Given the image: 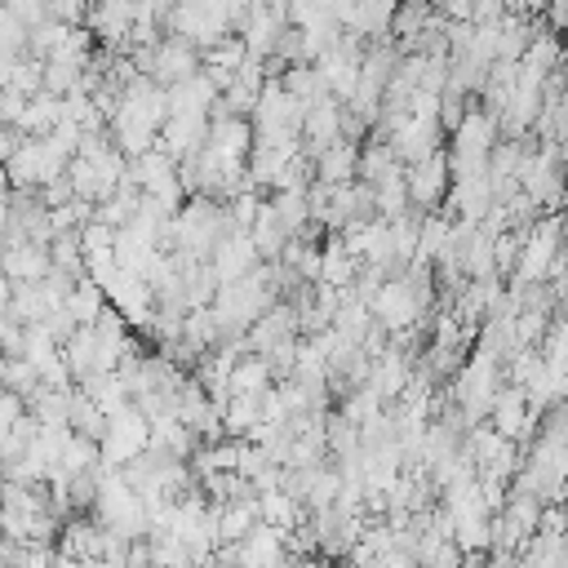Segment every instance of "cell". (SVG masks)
I'll list each match as a JSON object with an SVG mask.
<instances>
[{
    "mask_svg": "<svg viewBox=\"0 0 568 568\" xmlns=\"http://www.w3.org/2000/svg\"><path fill=\"white\" fill-rule=\"evenodd\" d=\"M93 524H102V528L115 532L120 541H142V537H146V510H142V501H138V493L120 479V470H102V466H98Z\"/></svg>",
    "mask_w": 568,
    "mask_h": 568,
    "instance_id": "6da1fadb",
    "label": "cell"
},
{
    "mask_svg": "<svg viewBox=\"0 0 568 568\" xmlns=\"http://www.w3.org/2000/svg\"><path fill=\"white\" fill-rule=\"evenodd\" d=\"M564 253V222L559 213H541L528 231H524V244H519V262L510 271V284L515 288H532V284H546L555 275V262Z\"/></svg>",
    "mask_w": 568,
    "mask_h": 568,
    "instance_id": "7a4b0ae2",
    "label": "cell"
},
{
    "mask_svg": "<svg viewBox=\"0 0 568 568\" xmlns=\"http://www.w3.org/2000/svg\"><path fill=\"white\" fill-rule=\"evenodd\" d=\"M231 22H235V4H213V0H204V4H178V9L164 13L160 36H178V40H186V44H195L204 53L217 40L235 36Z\"/></svg>",
    "mask_w": 568,
    "mask_h": 568,
    "instance_id": "3957f363",
    "label": "cell"
},
{
    "mask_svg": "<svg viewBox=\"0 0 568 568\" xmlns=\"http://www.w3.org/2000/svg\"><path fill=\"white\" fill-rule=\"evenodd\" d=\"M146 444H151V422L133 404H124L120 413L106 417V435L98 444V462H102V470H120L133 457H142Z\"/></svg>",
    "mask_w": 568,
    "mask_h": 568,
    "instance_id": "277c9868",
    "label": "cell"
},
{
    "mask_svg": "<svg viewBox=\"0 0 568 568\" xmlns=\"http://www.w3.org/2000/svg\"><path fill=\"white\" fill-rule=\"evenodd\" d=\"M448 186H453V178H448V155H444V151H435V155H426V160H417V164H408V169H404L408 209H413V213H422V217L444 209Z\"/></svg>",
    "mask_w": 568,
    "mask_h": 568,
    "instance_id": "5b68a950",
    "label": "cell"
},
{
    "mask_svg": "<svg viewBox=\"0 0 568 568\" xmlns=\"http://www.w3.org/2000/svg\"><path fill=\"white\" fill-rule=\"evenodd\" d=\"M102 293H106V306H111L124 324H133V328H151V324H155V293H151V284H146L142 275L115 271V280H111Z\"/></svg>",
    "mask_w": 568,
    "mask_h": 568,
    "instance_id": "8992f818",
    "label": "cell"
},
{
    "mask_svg": "<svg viewBox=\"0 0 568 568\" xmlns=\"http://www.w3.org/2000/svg\"><path fill=\"white\" fill-rule=\"evenodd\" d=\"M209 275H213V284L222 288V284H235V280H244V275H253L257 266H262V257H257V248H253V240L248 235H240V231H231V235H222L217 244H213V253H209Z\"/></svg>",
    "mask_w": 568,
    "mask_h": 568,
    "instance_id": "52a82bcc",
    "label": "cell"
},
{
    "mask_svg": "<svg viewBox=\"0 0 568 568\" xmlns=\"http://www.w3.org/2000/svg\"><path fill=\"white\" fill-rule=\"evenodd\" d=\"M333 142H342V102L315 98L302 115V155L315 164V155L328 151Z\"/></svg>",
    "mask_w": 568,
    "mask_h": 568,
    "instance_id": "ba28073f",
    "label": "cell"
},
{
    "mask_svg": "<svg viewBox=\"0 0 568 568\" xmlns=\"http://www.w3.org/2000/svg\"><path fill=\"white\" fill-rule=\"evenodd\" d=\"M204 142H209V115H169L164 129H160V138H155V146L173 164H182L186 155H195Z\"/></svg>",
    "mask_w": 568,
    "mask_h": 568,
    "instance_id": "9c48e42d",
    "label": "cell"
},
{
    "mask_svg": "<svg viewBox=\"0 0 568 568\" xmlns=\"http://www.w3.org/2000/svg\"><path fill=\"white\" fill-rule=\"evenodd\" d=\"M0 271L9 275V284H40L49 275V244H4Z\"/></svg>",
    "mask_w": 568,
    "mask_h": 568,
    "instance_id": "30bf717a",
    "label": "cell"
},
{
    "mask_svg": "<svg viewBox=\"0 0 568 568\" xmlns=\"http://www.w3.org/2000/svg\"><path fill=\"white\" fill-rule=\"evenodd\" d=\"M355 280H359V262L351 257V248L337 235H324V244H320V284L346 293Z\"/></svg>",
    "mask_w": 568,
    "mask_h": 568,
    "instance_id": "8fae6325",
    "label": "cell"
},
{
    "mask_svg": "<svg viewBox=\"0 0 568 568\" xmlns=\"http://www.w3.org/2000/svg\"><path fill=\"white\" fill-rule=\"evenodd\" d=\"M359 173V146L351 142H333L328 151L315 155V182L320 186H351Z\"/></svg>",
    "mask_w": 568,
    "mask_h": 568,
    "instance_id": "7c38bea8",
    "label": "cell"
},
{
    "mask_svg": "<svg viewBox=\"0 0 568 568\" xmlns=\"http://www.w3.org/2000/svg\"><path fill=\"white\" fill-rule=\"evenodd\" d=\"M217 510V546H240L262 519H257V497H240V501H222Z\"/></svg>",
    "mask_w": 568,
    "mask_h": 568,
    "instance_id": "4fadbf2b",
    "label": "cell"
},
{
    "mask_svg": "<svg viewBox=\"0 0 568 568\" xmlns=\"http://www.w3.org/2000/svg\"><path fill=\"white\" fill-rule=\"evenodd\" d=\"M164 93H169V115H209L217 106V89H213V80L204 71L191 75L186 84L164 89Z\"/></svg>",
    "mask_w": 568,
    "mask_h": 568,
    "instance_id": "5bb4252c",
    "label": "cell"
},
{
    "mask_svg": "<svg viewBox=\"0 0 568 568\" xmlns=\"http://www.w3.org/2000/svg\"><path fill=\"white\" fill-rule=\"evenodd\" d=\"M395 178H404V164L390 155V146L386 142H359V173H355V182H364V186H386V182H395Z\"/></svg>",
    "mask_w": 568,
    "mask_h": 568,
    "instance_id": "9a60e30c",
    "label": "cell"
},
{
    "mask_svg": "<svg viewBox=\"0 0 568 568\" xmlns=\"http://www.w3.org/2000/svg\"><path fill=\"white\" fill-rule=\"evenodd\" d=\"M271 386L275 382H271V368L262 364V355H240L235 368H231V377H226L231 399H262Z\"/></svg>",
    "mask_w": 568,
    "mask_h": 568,
    "instance_id": "2e32d148",
    "label": "cell"
},
{
    "mask_svg": "<svg viewBox=\"0 0 568 568\" xmlns=\"http://www.w3.org/2000/svg\"><path fill=\"white\" fill-rule=\"evenodd\" d=\"M235 555H240V568H275V564L284 559V532L257 524V528L235 546Z\"/></svg>",
    "mask_w": 568,
    "mask_h": 568,
    "instance_id": "e0dca14e",
    "label": "cell"
},
{
    "mask_svg": "<svg viewBox=\"0 0 568 568\" xmlns=\"http://www.w3.org/2000/svg\"><path fill=\"white\" fill-rule=\"evenodd\" d=\"M257 519H262V528L293 532V528H302L306 510H302L284 488H275V493H262V497H257Z\"/></svg>",
    "mask_w": 568,
    "mask_h": 568,
    "instance_id": "ac0fdd59",
    "label": "cell"
},
{
    "mask_svg": "<svg viewBox=\"0 0 568 568\" xmlns=\"http://www.w3.org/2000/svg\"><path fill=\"white\" fill-rule=\"evenodd\" d=\"M58 120H62V102L49 93H36V98H27V106L18 115V133L22 138H49L58 129Z\"/></svg>",
    "mask_w": 568,
    "mask_h": 568,
    "instance_id": "d6986e66",
    "label": "cell"
},
{
    "mask_svg": "<svg viewBox=\"0 0 568 568\" xmlns=\"http://www.w3.org/2000/svg\"><path fill=\"white\" fill-rule=\"evenodd\" d=\"M248 240H253V248H257V257H262V262H280V253H284L288 235H284L280 217L271 213V200H262V209H257V222H253Z\"/></svg>",
    "mask_w": 568,
    "mask_h": 568,
    "instance_id": "ffe728a7",
    "label": "cell"
},
{
    "mask_svg": "<svg viewBox=\"0 0 568 568\" xmlns=\"http://www.w3.org/2000/svg\"><path fill=\"white\" fill-rule=\"evenodd\" d=\"M62 311L75 320V328H93L98 315L106 311V293H102L93 280H75V288H71V297H67Z\"/></svg>",
    "mask_w": 568,
    "mask_h": 568,
    "instance_id": "44dd1931",
    "label": "cell"
},
{
    "mask_svg": "<svg viewBox=\"0 0 568 568\" xmlns=\"http://www.w3.org/2000/svg\"><path fill=\"white\" fill-rule=\"evenodd\" d=\"M266 200H271V213L280 217V226H284V235H288V240H293V235H302V231L311 226L306 191H271Z\"/></svg>",
    "mask_w": 568,
    "mask_h": 568,
    "instance_id": "7402d4cb",
    "label": "cell"
},
{
    "mask_svg": "<svg viewBox=\"0 0 568 568\" xmlns=\"http://www.w3.org/2000/svg\"><path fill=\"white\" fill-rule=\"evenodd\" d=\"M71 435H80L89 444H102V435H106V413L80 390H71Z\"/></svg>",
    "mask_w": 568,
    "mask_h": 568,
    "instance_id": "603a6c76",
    "label": "cell"
},
{
    "mask_svg": "<svg viewBox=\"0 0 568 568\" xmlns=\"http://www.w3.org/2000/svg\"><path fill=\"white\" fill-rule=\"evenodd\" d=\"M49 266L71 275V280H84V253H80V231H67V235H53L49 240Z\"/></svg>",
    "mask_w": 568,
    "mask_h": 568,
    "instance_id": "cb8c5ba5",
    "label": "cell"
},
{
    "mask_svg": "<svg viewBox=\"0 0 568 568\" xmlns=\"http://www.w3.org/2000/svg\"><path fill=\"white\" fill-rule=\"evenodd\" d=\"M102 462H98V444H89V439H80V435H71V444L62 448V457H58V466L53 470H62L67 479H80V475H93Z\"/></svg>",
    "mask_w": 568,
    "mask_h": 568,
    "instance_id": "d4e9b609",
    "label": "cell"
},
{
    "mask_svg": "<svg viewBox=\"0 0 568 568\" xmlns=\"http://www.w3.org/2000/svg\"><path fill=\"white\" fill-rule=\"evenodd\" d=\"M337 413L359 430V426H368L377 413H382V404H377V395L368 390V386H355V390H346L342 395V404H337Z\"/></svg>",
    "mask_w": 568,
    "mask_h": 568,
    "instance_id": "484cf974",
    "label": "cell"
},
{
    "mask_svg": "<svg viewBox=\"0 0 568 568\" xmlns=\"http://www.w3.org/2000/svg\"><path fill=\"white\" fill-rule=\"evenodd\" d=\"M9 89H13V93H22V98H36V93H44V62H40V58H18Z\"/></svg>",
    "mask_w": 568,
    "mask_h": 568,
    "instance_id": "4316f807",
    "label": "cell"
},
{
    "mask_svg": "<svg viewBox=\"0 0 568 568\" xmlns=\"http://www.w3.org/2000/svg\"><path fill=\"white\" fill-rule=\"evenodd\" d=\"M27 417V399H18V395H9V390H0V444L13 435V426Z\"/></svg>",
    "mask_w": 568,
    "mask_h": 568,
    "instance_id": "83f0119b",
    "label": "cell"
},
{
    "mask_svg": "<svg viewBox=\"0 0 568 568\" xmlns=\"http://www.w3.org/2000/svg\"><path fill=\"white\" fill-rule=\"evenodd\" d=\"M9 13H13L27 31H36L40 22H49V4H40V0H13V4H9Z\"/></svg>",
    "mask_w": 568,
    "mask_h": 568,
    "instance_id": "f1b7e54d",
    "label": "cell"
},
{
    "mask_svg": "<svg viewBox=\"0 0 568 568\" xmlns=\"http://www.w3.org/2000/svg\"><path fill=\"white\" fill-rule=\"evenodd\" d=\"M27 98L13 93V89H0V129H18V115H22Z\"/></svg>",
    "mask_w": 568,
    "mask_h": 568,
    "instance_id": "f546056e",
    "label": "cell"
},
{
    "mask_svg": "<svg viewBox=\"0 0 568 568\" xmlns=\"http://www.w3.org/2000/svg\"><path fill=\"white\" fill-rule=\"evenodd\" d=\"M71 200H75V195H71V182H67V178L40 186V204H44V209H62V204H71Z\"/></svg>",
    "mask_w": 568,
    "mask_h": 568,
    "instance_id": "4dcf8cb0",
    "label": "cell"
},
{
    "mask_svg": "<svg viewBox=\"0 0 568 568\" xmlns=\"http://www.w3.org/2000/svg\"><path fill=\"white\" fill-rule=\"evenodd\" d=\"M435 13H439L444 22H470V18H475V4H470V0H448V4H439Z\"/></svg>",
    "mask_w": 568,
    "mask_h": 568,
    "instance_id": "1f68e13d",
    "label": "cell"
},
{
    "mask_svg": "<svg viewBox=\"0 0 568 568\" xmlns=\"http://www.w3.org/2000/svg\"><path fill=\"white\" fill-rule=\"evenodd\" d=\"M18 146H22V133H18V129H0V169L13 160Z\"/></svg>",
    "mask_w": 568,
    "mask_h": 568,
    "instance_id": "d6a6232c",
    "label": "cell"
},
{
    "mask_svg": "<svg viewBox=\"0 0 568 568\" xmlns=\"http://www.w3.org/2000/svg\"><path fill=\"white\" fill-rule=\"evenodd\" d=\"M9 302H13V284H9V275L0 271V311H9Z\"/></svg>",
    "mask_w": 568,
    "mask_h": 568,
    "instance_id": "836d02e7",
    "label": "cell"
},
{
    "mask_svg": "<svg viewBox=\"0 0 568 568\" xmlns=\"http://www.w3.org/2000/svg\"><path fill=\"white\" fill-rule=\"evenodd\" d=\"M4 546H9V541H4V537H0V568H4Z\"/></svg>",
    "mask_w": 568,
    "mask_h": 568,
    "instance_id": "e575fe53",
    "label": "cell"
}]
</instances>
